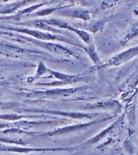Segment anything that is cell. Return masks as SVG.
Here are the masks:
<instances>
[{
  "instance_id": "6da1fadb",
  "label": "cell",
  "mask_w": 138,
  "mask_h": 155,
  "mask_svg": "<svg viewBox=\"0 0 138 155\" xmlns=\"http://www.w3.org/2000/svg\"><path fill=\"white\" fill-rule=\"evenodd\" d=\"M136 54H138V47L133 48V49L128 50L126 52H123L119 55L115 57L113 60H111L110 63H111V64H122V63L128 60Z\"/></svg>"
},
{
  "instance_id": "7a4b0ae2",
  "label": "cell",
  "mask_w": 138,
  "mask_h": 155,
  "mask_svg": "<svg viewBox=\"0 0 138 155\" xmlns=\"http://www.w3.org/2000/svg\"><path fill=\"white\" fill-rule=\"evenodd\" d=\"M117 1V0H105L102 4L103 8H109V7L113 6Z\"/></svg>"
}]
</instances>
